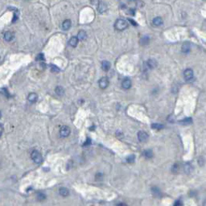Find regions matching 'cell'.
<instances>
[{
  "label": "cell",
  "mask_w": 206,
  "mask_h": 206,
  "mask_svg": "<svg viewBox=\"0 0 206 206\" xmlns=\"http://www.w3.org/2000/svg\"><path fill=\"white\" fill-rule=\"evenodd\" d=\"M114 26H115V28H116L118 31H123V30H125L126 27H128V23L125 20L120 19V20H118L116 21Z\"/></svg>",
  "instance_id": "6da1fadb"
},
{
  "label": "cell",
  "mask_w": 206,
  "mask_h": 206,
  "mask_svg": "<svg viewBox=\"0 0 206 206\" xmlns=\"http://www.w3.org/2000/svg\"><path fill=\"white\" fill-rule=\"evenodd\" d=\"M31 158L35 163H40L43 161V157L41 154L37 151H33L31 154Z\"/></svg>",
  "instance_id": "7a4b0ae2"
},
{
  "label": "cell",
  "mask_w": 206,
  "mask_h": 206,
  "mask_svg": "<svg viewBox=\"0 0 206 206\" xmlns=\"http://www.w3.org/2000/svg\"><path fill=\"white\" fill-rule=\"evenodd\" d=\"M70 131H71L70 128L68 127V126H62V127L60 128V136L63 137V138H65V137H68V135H69Z\"/></svg>",
  "instance_id": "3957f363"
},
{
  "label": "cell",
  "mask_w": 206,
  "mask_h": 206,
  "mask_svg": "<svg viewBox=\"0 0 206 206\" xmlns=\"http://www.w3.org/2000/svg\"><path fill=\"white\" fill-rule=\"evenodd\" d=\"M184 76L186 79V81H192L193 80V71L191 69V68H187V69L184 71Z\"/></svg>",
  "instance_id": "277c9868"
},
{
  "label": "cell",
  "mask_w": 206,
  "mask_h": 206,
  "mask_svg": "<svg viewBox=\"0 0 206 206\" xmlns=\"http://www.w3.org/2000/svg\"><path fill=\"white\" fill-rule=\"evenodd\" d=\"M98 84H99V86L101 89H106V88L109 85V81H108V79L106 77H102L101 79H100L99 82H98Z\"/></svg>",
  "instance_id": "5b68a950"
},
{
  "label": "cell",
  "mask_w": 206,
  "mask_h": 206,
  "mask_svg": "<svg viewBox=\"0 0 206 206\" xmlns=\"http://www.w3.org/2000/svg\"><path fill=\"white\" fill-rule=\"evenodd\" d=\"M148 138V135L146 132L144 131H139L138 133V139L140 142H145L147 141V139Z\"/></svg>",
  "instance_id": "8992f818"
},
{
  "label": "cell",
  "mask_w": 206,
  "mask_h": 206,
  "mask_svg": "<svg viewBox=\"0 0 206 206\" xmlns=\"http://www.w3.org/2000/svg\"><path fill=\"white\" fill-rule=\"evenodd\" d=\"M122 86L123 89H130V86H131V81H130V79L126 78L125 80H123L122 83Z\"/></svg>",
  "instance_id": "52a82bcc"
},
{
  "label": "cell",
  "mask_w": 206,
  "mask_h": 206,
  "mask_svg": "<svg viewBox=\"0 0 206 206\" xmlns=\"http://www.w3.org/2000/svg\"><path fill=\"white\" fill-rule=\"evenodd\" d=\"M27 99L30 101V102L32 103H34L35 101H37L38 99V96L35 93H31L30 94L28 95V97H27Z\"/></svg>",
  "instance_id": "ba28073f"
},
{
  "label": "cell",
  "mask_w": 206,
  "mask_h": 206,
  "mask_svg": "<svg viewBox=\"0 0 206 206\" xmlns=\"http://www.w3.org/2000/svg\"><path fill=\"white\" fill-rule=\"evenodd\" d=\"M78 40H79L78 38L76 37V36H73V37L70 38L69 41H68V43H69L70 46H72V47H73V48H75V47L77 45Z\"/></svg>",
  "instance_id": "9c48e42d"
},
{
  "label": "cell",
  "mask_w": 206,
  "mask_h": 206,
  "mask_svg": "<svg viewBox=\"0 0 206 206\" xmlns=\"http://www.w3.org/2000/svg\"><path fill=\"white\" fill-rule=\"evenodd\" d=\"M146 65L147 66L148 68H151V69H152V68H155L156 66H157V62H156L155 60H149L147 62Z\"/></svg>",
  "instance_id": "30bf717a"
},
{
  "label": "cell",
  "mask_w": 206,
  "mask_h": 206,
  "mask_svg": "<svg viewBox=\"0 0 206 206\" xmlns=\"http://www.w3.org/2000/svg\"><path fill=\"white\" fill-rule=\"evenodd\" d=\"M70 27H71V21L69 20H65L64 22H63V23H62L63 30H65V31H68Z\"/></svg>",
  "instance_id": "8fae6325"
},
{
  "label": "cell",
  "mask_w": 206,
  "mask_h": 206,
  "mask_svg": "<svg viewBox=\"0 0 206 206\" xmlns=\"http://www.w3.org/2000/svg\"><path fill=\"white\" fill-rule=\"evenodd\" d=\"M98 10L100 13H104L107 10L106 5L104 3V2H100V3L98 5Z\"/></svg>",
  "instance_id": "7c38bea8"
},
{
  "label": "cell",
  "mask_w": 206,
  "mask_h": 206,
  "mask_svg": "<svg viewBox=\"0 0 206 206\" xmlns=\"http://www.w3.org/2000/svg\"><path fill=\"white\" fill-rule=\"evenodd\" d=\"M101 68L104 71L107 72L109 68H110V63L109 61H106V60H104V61L101 63Z\"/></svg>",
  "instance_id": "4fadbf2b"
},
{
  "label": "cell",
  "mask_w": 206,
  "mask_h": 206,
  "mask_svg": "<svg viewBox=\"0 0 206 206\" xmlns=\"http://www.w3.org/2000/svg\"><path fill=\"white\" fill-rule=\"evenodd\" d=\"M191 50V47L189 43H184L182 46V52L184 53H188Z\"/></svg>",
  "instance_id": "5bb4252c"
},
{
  "label": "cell",
  "mask_w": 206,
  "mask_h": 206,
  "mask_svg": "<svg viewBox=\"0 0 206 206\" xmlns=\"http://www.w3.org/2000/svg\"><path fill=\"white\" fill-rule=\"evenodd\" d=\"M13 38H14V34L12 33V32H5V34H4V39H5V40H6V41H11V40H12Z\"/></svg>",
  "instance_id": "9a60e30c"
},
{
  "label": "cell",
  "mask_w": 206,
  "mask_h": 206,
  "mask_svg": "<svg viewBox=\"0 0 206 206\" xmlns=\"http://www.w3.org/2000/svg\"><path fill=\"white\" fill-rule=\"evenodd\" d=\"M77 38H78V40H86V38H87L86 32H85V31H80V32H78Z\"/></svg>",
  "instance_id": "2e32d148"
},
{
  "label": "cell",
  "mask_w": 206,
  "mask_h": 206,
  "mask_svg": "<svg viewBox=\"0 0 206 206\" xmlns=\"http://www.w3.org/2000/svg\"><path fill=\"white\" fill-rule=\"evenodd\" d=\"M153 24L155 26H161L162 24H163V20H162V18L160 17H156L153 20Z\"/></svg>",
  "instance_id": "e0dca14e"
},
{
  "label": "cell",
  "mask_w": 206,
  "mask_h": 206,
  "mask_svg": "<svg viewBox=\"0 0 206 206\" xmlns=\"http://www.w3.org/2000/svg\"><path fill=\"white\" fill-rule=\"evenodd\" d=\"M68 194H69V192L66 188H61L60 189V195L62 196H68Z\"/></svg>",
  "instance_id": "ac0fdd59"
},
{
  "label": "cell",
  "mask_w": 206,
  "mask_h": 206,
  "mask_svg": "<svg viewBox=\"0 0 206 206\" xmlns=\"http://www.w3.org/2000/svg\"><path fill=\"white\" fill-rule=\"evenodd\" d=\"M55 91H56V93L57 95L62 96L65 93V89H63V87H61V86H57L56 88V89H55Z\"/></svg>",
  "instance_id": "d6986e66"
},
{
  "label": "cell",
  "mask_w": 206,
  "mask_h": 206,
  "mask_svg": "<svg viewBox=\"0 0 206 206\" xmlns=\"http://www.w3.org/2000/svg\"><path fill=\"white\" fill-rule=\"evenodd\" d=\"M149 43V37H142L141 38V40H140V43H141L142 45H147V43Z\"/></svg>",
  "instance_id": "ffe728a7"
},
{
  "label": "cell",
  "mask_w": 206,
  "mask_h": 206,
  "mask_svg": "<svg viewBox=\"0 0 206 206\" xmlns=\"http://www.w3.org/2000/svg\"><path fill=\"white\" fill-rule=\"evenodd\" d=\"M192 119H190V118H188V119H184L182 120L180 122V124H183V125H189V124H191L192 123Z\"/></svg>",
  "instance_id": "44dd1931"
},
{
  "label": "cell",
  "mask_w": 206,
  "mask_h": 206,
  "mask_svg": "<svg viewBox=\"0 0 206 206\" xmlns=\"http://www.w3.org/2000/svg\"><path fill=\"white\" fill-rule=\"evenodd\" d=\"M143 155L147 158H152L153 156V153L151 150H147L143 152Z\"/></svg>",
  "instance_id": "7402d4cb"
},
{
  "label": "cell",
  "mask_w": 206,
  "mask_h": 206,
  "mask_svg": "<svg viewBox=\"0 0 206 206\" xmlns=\"http://www.w3.org/2000/svg\"><path fill=\"white\" fill-rule=\"evenodd\" d=\"M36 198H37L38 200H45L46 196L43 193H39L36 194Z\"/></svg>",
  "instance_id": "603a6c76"
},
{
  "label": "cell",
  "mask_w": 206,
  "mask_h": 206,
  "mask_svg": "<svg viewBox=\"0 0 206 206\" xmlns=\"http://www.w3.org/2000/svg\"><path fill=\"white\" fill-rule=\"evenodd\" d=\"M152 127L153 129H158V130H160V129L163 128V125L159 124V123H155V124L152 125Z\"/></svg>",
  "instance_id": "cb8c5ba5"
},
{
  "label": "cell",
  "mask_w": 206,
  "mask_h": 206,
  "mask_svg": "<svg viewBox=\"0 0 206 206\" xmlns=\"http://www.w3.org/2000/svg\"><path fill=\"white\" fill-rule=\"evenodd\" d=\"M191 171H192V167H191V165H190L189 163L186 164L185 167H184V172H185L186 173H190Z\"/></svg>",
  "instance_id": "d4e9b609"
},
{
  "label": "cell",
  "mask_w": 206,
  "mask_h": 206,
  "mask_svg": "<svg viewBox=\"0 0 206 206\" xmlns=\"http://www.w3.org/2000/svg\"><path fill=\"white\" fill-rule=\"evenodd\" d=\"M134 155H130L129 157H127V162L128 163H133V162L134 161Z\"/></svg>",
  "instance_id": "484cf974"
},
{
  "label": "cell",
  "mask_w": 206,
  "mask_h": 206,
  "mask_svg": "<svg viewBox=\"0 0 206 206\" xmlns=\"http://www.w3.org/2000/svg\"><path fill=\"white\" fill-rule=\"evenodd\" d=\"M51 69H52V71H53V72H59V68H57L56 66H55L54 65H51Z\"/></svg>",
  "instance_id": "4316f807"
},
{
  "label": "cell",
  "mask_w": 206,
  "mask_h": 206,
  "mask_svg": "<svg viewBox=\"0 0 206 206\" xmlns=\"http://www.w3.org/2000/svg\"><path fill=\"white\" fill-rule=\"evenodd\" d=\"M37 60H43V55L40 54L39 56H37Z\"/></svg>",
  "instance_id": "83f0119b"
},
{
  "label": "cell",
  "mask_w": 206,
  "mask_h": 206,
  "mask_svg": "<svg viewBox=\"0 0 206 206\" xmlns=\"http://www.w3.org/2000/svg\"><path fill=\"white\" fill-rule=\"evenodd\" d=\"M129 21H130V23H132V24H133V25H134V26H135V25H137V24H136V23H135V22H134V21H133L132 20H129Z\"/></svg>",
  "instance_id": "f1b7e54d"
},
{
  "label": "cell",
  "mask_w": 206,
  "mask_h": 206,
  "mask_svg": "<svg viewBox=\"0 0 206 206\" xmlns=\"http://www.w3.org/2000/svg\"><path fill=\"white\" fill-rule=\"evenodd\" d=\"M181 205V202H180V201L175 202V205Z\"/></svg>",
  "instance_id": "f546056e"
},
{
  "label": "cell",
  "mask_w": 206,
  "mask_h": 206,
  "mask_svg": "<svg viewBox=\"0 0 206 206\" xmlns=\"http://www.w3.org/2000/svg\"><path fill=\"white\" fill-rule=\"evenodd\" d=\"M129 1H130V2H134V1H135V0H129Z\"/></svg>",
  "instance_id": "4dcf8cb0"
},
{
  "label": "cell",
  "mask_w": 206,
  "mask_h": 206,
  "mask_svg": "<svg viewBox=\"0 0 206 206\" xmlns=\"http://www.w3.org/2000/svg\"><path fill=\"white\" fill-rule=\"evenodd\" d=\"M1 116H2V114H1V112H0V118H1Z\"/></svg>",
  "instance_id": "1f68e13d"
}]
</instances>
